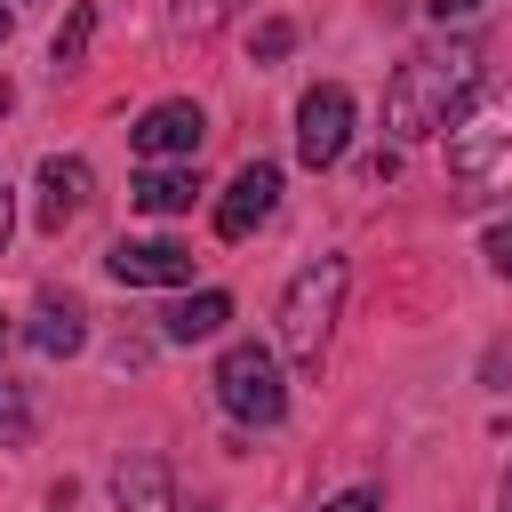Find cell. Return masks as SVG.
I'll return each mask as SVG.
<instances>
[{"mask_svg": "<svg viewBox=\"0 0 512 512\" xmlns=\"http://www.w3.org/2000/svg\"><path fill=\"white\" fill-rule=\"evenodd\" d=\"M472 72H480V48L472 40H424V48H408L392 64V80H384V128L400 144L440 136L448 112H456V96L472 88Z\"/></svg>", "mask_w": 512, "mask_h": 512, "instance_id": "1", "label": "cell"}, {"mask_svg": "<svg viewBox=\"0 0 512 512\" xmlns=\"http://www.w3.org/2000/svg\"><path fill=\"white\" fill-rule=\"evenodd\" d=\"M448 136V176H456V200H488V192H512V80H496Z\"/></svg>", "mask_w": 512, "mask_h": 512, "instance_id": "2", "label": "cell"}, {"mask_svg": "<svg viewBox=\"0 0 512 512\" xmlns=\"http://www.w3.org/2000/svg\"><path fill=\"white\" fill-rule=\"evenodd\" d=\"M336 304H344V256H312L288 280V296H280V352L296 368H320L328 328H336Z\"/></svg>", "mask_w": 512, "mask_h": 512, "instance_id": "3", "label": "cell"}, {"mask_svg": "<svg viewBox=\"0 0 512 512\" xmlns=\"http://www.w3.org/2000/svg\"><path fill=\"white\" fill-rule=\"evenodd\" d=\"M216 400H224V416L232 424H280L288 416V384H280V360H272V344H224V360H216Z\"/></svg>", "mask_w": 512, "mask_h": 512, "instance_id": "4", "label": "cell"}, {"mask_svg": "<svg viewBox=\"0 0 512 512\" xmlns=\"http://www.w3.org/2000/svg\"><path fill=\"white\" fill-rule=\"evenodd\" d=\"M344 144H352V88L320 80V88L296 104V160H304V168H336Z\"/></svg>", "mask_w": 512, "mask_h": 512, "instance_id": "5", "label": "cell"}, {"mask_svg": "<svg viewBox=\"0 0 512 512\" xmlns=\"http://www.w3.org/2000/svg\"><path fill=\"white\" fill-rule=\"evenodd\" d=\"M128 144H136V160H200V144H208V112L184 104V96H168V104H152V112L128 128Z\"/></svg>", "mask_w": 512, "mask_h": 512, "instance_id": "6", "label": "cell"}, {"mask_svg": "<svg viewBox=\"0 0 512 512\" xmlns=\"http://www.w3.org/2000/svg\"><path fill=\"white\" fill-rule=\"evenodd\" d=\"M104 272L120 288H184L192 280V248L184 240H112Z\"/></svg>", "mask_w": 512, "mask_h": 512, "instance_id": "7", "label": "cell"}, {"mask_svg": "<svg viewBox=\"0 0 512 512\" xmlns=\"http://www.w3.org/2000/svg\"><path fill=\"white\" fill-rule=\"evenodd\" d=\"M272 208H280V168H272V160H248V168L224 184V200H216V232H224V240H248Z\"/></svg>", "mask_w": 512, "mask_h": 512, "instance_id": "8", "label": "cell"}, {"mask_svg": "<svg viewBox=\"0 0 512 512\" xmlns=\"http://www.w3.org/2000/svg\"><path fill=\"white\" fill-rule=\"evenodd\" d=\"M24 344L40 352V360H72L80 344H88V312H80V296H40L32 304V320H24Z\"/></svg>", "mask_w": 512, "mask_h": 512, "instance_id": "9", "label": "cell"}, {"mask_svg": "<svg viewBox=\"0 0 512 512\" xmlns=\"http://www.w3.org/2000/svg\"><path fill=\"white\" fill-rule=\"evenodd\" d=\"M88 184H96V176H88V160L48 152V160H40V224H48V232H64V224L88 208Z\"/></svg>", "mask_w": 512, "mask_h": 512, "instance_id": "10", "label": "cell"}, {"mask_svg": "<svg viewBox=\"0 0 512 512\" xmlns=\"http://www.w3.org/2000/svg\"><path fill=\"white\" fill-rule=\"evenodd\" d=\"M112 504L120 512H176V480L160 456H120L112 464Z\"/></svg>", "mask_w": 512, "mask_h": 512, "instance_id": "11", "label": "cell"}, {"mask_svg": "<svg viewBox=\"0 0 512 512\" xmlns=\"http://www.w3.org/2000/svg\"><path fill=\"white\" fill-rule=\"evenodd\" d=\"M192 192H200L192 160H152V168L128 184V200H136L144 216H176V208H192Z\"/></svg>", "mask_w": 512, "mask_h": 512, "instance_id": "12", "label": "cell"}, {"mask_svg": "<svg viewBox=\"0 0 512 512\" xmlns=\"http://www.w3.org/2000/svg\"><path fill=\"white\" fill-rule=\"evenodd\" d=\"M224 320H232V296H224V288H200V296H184V304L160 320V336H168V344H208Z\"/></svg>", "mask_w": 512, "mask_h": 512, "instance_id": "13", "label": "cell"}, {"mask_svg": "<svg viewBox=\"0 0 512 512\" xmlns=\"http://www.w3.org/2000/svg\"><path fill=\"white\" fill-rule=\"evenodd\" d=\"M232 8H240V0H176V8H168V24H176V32H192V40H208Z\"/></svg>", "mask_w": 512, "mask_h": 512, "instance_id": "14", "label": "cell"}, {"mask_svg": "<svg viewBox=\"0 0 512 512\" xmlns=\"http://www.w3.org/2000/svg\"><path fill=\"white\" fill-rule=\"evenodd\" d=\"M88 32H96V8H72L64 32H56V72H72V64L88 56Z\"/></svg>", "mask_w": 512, "mask_h": 512, "instance_id": "15", "label": "cell"}, {"mask_svg": "<svg viewBox=\"0 0 512 512\" xmlns=\"http://www.w3.org/2000/svg\"><path fill=\"white\" fill-rule=\"evenodd\" d=\"M0 440L16 448V440H32V408H24V392L0 376Z\"/></svg>", "mask_w": 512, "mask_h": 512, "instance_id": "16", "label": "cell"}, {"mask_svg": "<svg viewBox=\"0 0 512 512\" xmlns=\"http://www.w3.org/2000/svg\"><path fill=\"white\" fill-rule=\"evenodd\" d=\"M288 48H296V24H280V16H272V24H256V40H248V56H256V64H280Z\"/></svg>", "mask_w": 512, "mask_h": 512, "instance_id": "17", "label": "cell"}, {"mask_svg": "<svg viewBox=\"0 0 512 512\" xmlns=\"http://www.w3.org/2000/svg\"><path fill=\"white\" fill-rule=\"evenodd\" d=\"M480 384H488V392H512V336H504V344H488V360H480Z\"/></svg>", "mask_w": 512, "mask_h": 512, "instance_id": "18", "label": "cell"}, {"mask_svg": "<svg viewBox=\"0 0 512 512\" xmlns=\"http://www.w3.org/2000/svg\"><path fill=\"white\" fill-rule=\"evenodd\" d=\"M480 256H488V272H504V280H512V216H504V224H488Z\"/></svg>", "mask_w": 512, "mask_h": 512, "instance_id": "19", "label": "cell"}, {"mask_svg": "<svg viewBox=\"0 0 512 512\" xmlns=\"http://www.w3.org/2000/svg\"><path fill=\"white\" fill-rule=\"evenodd\" d=\"M320 512H384V496H376V488H344V496H328Z\"/></svg>", "mask_w": 512, "mask_h": 512, "instance_id": "20", "label": "cell"}, {"mask_svg": "<svg viewBox=\"0 0 512 512\" xmlns=\"http://www.w3.org/2000/svg\"><path fill=\"white\" fill-rule=\"evenodd\" d=\"M424 8H432V16H440V24H448V16H472V8H480V0H424Z\"/></svg>", "mask_w": 512, "mask_h": 512, "instance_id": "21", "label": "cell"}, {"mask_svg": "<svg viewBox=\"0 0 512 512\" xmlns=\"http://www.w3.org/2000/svg\"><path fill=\"white\" fill-rule=\"evenodd\" d=\"M8 232H16V192L0 184V248H8Z\"/></svg>", "mask_w": 512, "mask_h": 512, "instance_id": "22", "label": "cell"}, {"mask_svg": "<svg viewBox=\"0 0 512 512\" xmlns=\"http://www.w3.org/2000/svg\"><path fill=\"white\" fill-rule=\"evenodd\" d=\"M496 512H512V480H504V496H496Z\"/></svg>", "mask_w": 512, "mask_h": 512, "instance_id": "23", "label": "cell"}, {"mask_svg": "<svg viewBox=\"0 0 512 512\" xmlns=\"http://www.w3.org/2000/svg\"><path fill=\"white\" fill-rule=\"evenodd\" d=\"M0 344H8V312H0Z\"/></svg>", "mask_w": 512, "mask_h": 512, "instance_id": "24", "label": "cell"}, {"mask_svg": "<svg viewBox=\"0 0 512 512\" xmlns=\"http://www.w3.org/2000/svg\"><path fill=\"white\" fill-rule=\"evenodd\" d=\"M0 40H8V8H0Z\"/></svg>", "mask_w": 512, "mask_h": 512, "instance_id": "25", "label": "cell"}, {"mask_svg": "<svg viewBox=\"0 0 512 512\" xmlns=\"http://www.w3.org/2000/svg\"><path fill=\"white\" fill-rule=\"evenodd\" d=\"M200 512H216V504H200Z\"/></svg>", "mask_w": 512, "mask_h": 512, "instance_id": "26", "label": "cell"}]
</instances>
